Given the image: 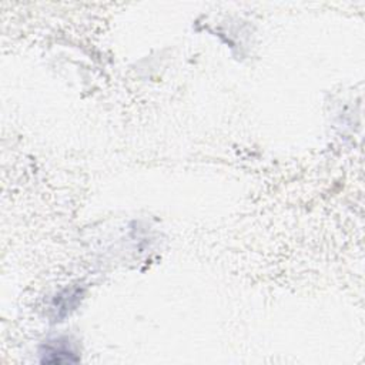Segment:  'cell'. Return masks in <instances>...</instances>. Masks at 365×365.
Instances as JSON below:
<instances>
[{
	"label": "cell",
	"mask_w": 365,
	"mask_h": 365,
	"mask_svg": "<svg viewBox=\"0 0 365 365\" xmlns=\"http://www.w3.org/2000/svg\"><path fill=\"white\" fill-rule=\"evenodd\" d=\"M43 362L63 364V362H76L77 356L67 339H54L47 342L41 351Z\"/></svg>",
	"instance_id": "1"
}]
</instances>
